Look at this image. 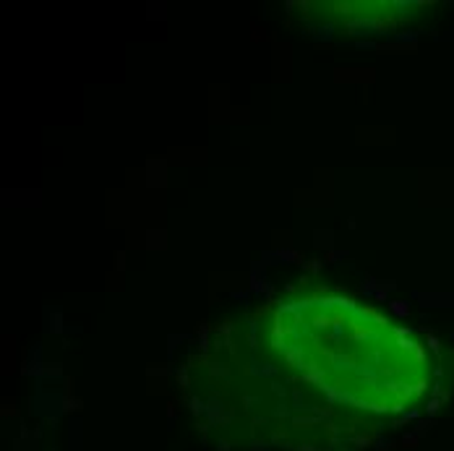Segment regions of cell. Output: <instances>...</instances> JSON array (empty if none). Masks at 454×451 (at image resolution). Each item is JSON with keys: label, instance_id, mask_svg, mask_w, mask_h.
Returning <instances> with one entry per match:
<instances>
[{"label": "cell", "instance_id": "6da1fadb", "mask_svg": "<svg viewBox=\"0 0 454 451\" xmlns=\"http://www.w3.org/2000/svg\"><path fill=\"white\" fill-rule=\"evenodd\" d=\"M290 386L314 451H342L418 407L436 381L431 345L334 287H295L238 318Z\"/></svg>", "mask_w": 454, "mask_h": 451}]
</instances>
